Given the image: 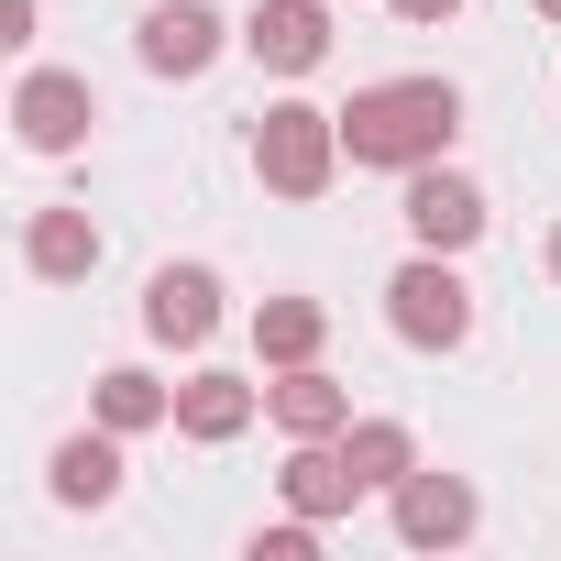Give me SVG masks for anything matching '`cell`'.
<instances>
[{"instance_id":"cell-19","label":"cell","mask_w":561,"mask_h":561,"mask_svg":"<svg viewBox=\"0 0 561 561\" xmlns=\"http://www.w3.org/2000/svg\"><path fill=\"white\" fill-rule=\"evenodd\" d=\"M0 45H34V0H0Z\"/></svg>"},{"instance_id":"cell-5","label":"cell","mask_w":561,"mask_h":561,"mask_svg":"<svg viewBox=\"0 0 561 561\" xmlns=\"http://www.w3.org/2000/svg\"><path fill=\"white\" fill-rule=\"evenodd\" d=\"M397 209H408L419 253H473V242H484V220H495V209H484V187H473V176H462L451 154H440V165H419Z\"/></svg>"},{"instance_id":"cell-1","label":"cell","mask_w":561,"mask_h":561,"mask_svg":"<svg viewBox=\"0 0 561 561\" xmlns=\"http://www.w3.org/2000/svg\"><path fill=\"white\" fill-rule=\"evenodd\" d=\"M451 133H462V89H451V78H375V89H353V111H342V154H353V165H386V176L440 165Z\"/></svg>"},{"instance_id":"cell-20","label":"cell","mask_w":561,"mask_h":561,"mask_svg":"<svg viewBox=\"0 0 561 561\" xmlns=\"http://www.w3.org/2000/svg\"><path fill=\"white\" fill-rule=\"evenodd\" d=\"M462 0H397V23H451Z\"/></svg>"},{"instance_id":"cell-8","label":"cell","mask_w":561,"mask_h":561,"mask_svg":"<svg viewBox=\"0 0 561 561\" xmlns=\"http://www.w3.org/2000/svg\"><path fill=\"white\" fill-rule=\"evenodd\" d=\"M386 506H397V539H408V550H462V539H473V517H484V506H473V484H462V473H430V462H419Z\"/></svg>"},{"instance_id":"cell-10","label":"cell","mask_w":561,"mask_h":561,"mask_svg":"<svg viewBox=\"0 0 561 561\" xmlns=\"http://www.w3.org/2000/svg\"><path fill=\"white\" fill-rule=\"evenodd\" d=\"M144 331L176 342V353H198V342L220 331V275H209V264H154V287H144Z\"/></svg>"},{"instance_id":"cell-15","label":"cell","mask_w":561,"mask_h":561,"mask_svg":"<svg viewBox=\"0 0 561 561\" xmlns=\"http://www.w3.org/2000/svg\"><path fill=\"white\" fill-rule=\"evenodd\" d=\"M89 419L122 430V440H133V430H176V386H154L144 364H111V375L89 386Z\"/></svg>"},{"instance_id":"cell-2","label":"cell","mask_w":561,"mask_h":561,"mask_svg":"<svg viewBox=\"0 0 561 561\" xmlns=\"http://www.w3.org/2000/svg\"><path fill=\"white\" fill-rule=\"evenodd\" d=\"M253 176L275 198H320L342 176V111H309V100H275L253 122Z\"/></svg>"},{"instance_id":"cell-12","label":"cell","mask_w":561,"mask_h":561,"mask_svg":"<svg viewBox=\"0 0 561 561\" xmlns=\"http://www.w3.org/2000/svg\"><path fill=\"white\" fill-rule=\"evenodd\" d=\"M275 495H287L298 517H353L364 473L342 462V440H298V451H287V473H275Z\"/></svg>"},{"instance_id":"cell-22","label":"cell","mask_w":561,"mask_h":561,"mask_svg":"<svg viewBox=\"0 0 561 561\" xmlns=\"http://www.w3.org/2000/svg\"><path fill=\"white\" fill-rule=\"evenodd\" d=\"M539 23H561V0H539Z\"/></svg>"},{"instance_id":"cell-6","label":"cell","mask_w":561,"mask_h":561,"mask_svg":"<svg viewBox=\"0 0 561 561\" xmlns=\"http://www.w3.org/2000/svg\"><path fill=\"white\" fill-rule=\"evenodd\" d=\"M220 45H242V34L209 12V0H154L144 34H133V56H144L154 78H209V67H220Z\"/></svg>"},{"instance_id":"cell-21","label":"cell","mask_w":561,"mask_h":561,"mask_svg":"<svg viewBox=\"0 0 561 561\" xmlns=\"http://www.w3.org/2000/svg\"><path fill=\"white\" fill-rule=\"evenodd\" d=\"M550 287H561V231H550Z\"/></svg>"},{"instance_id":"cell-18","label":"cell","mask_w":561,"mask_h":561,"mask_svg":"<svg viewBox=\"0 0 561 561\" xmlns=\"http://www.w3.org/2000/svg\"><path fill=\"white\" fill-rule=\"evenodd\" d=\"M320 528H331V517H298V506H287L275 528H253L242 550H253V561H320Z\"/></svg>"},{"instance_id":"cell-9","label":"cell","mask_w":561,"mask_h":561,"mask_svg":"<svg viewBox=\"0 0 561 561\" xmlns=\"http://www.w3.org/2000/svg\"><path fill=\"white\" fill-rule=\"evenodd\" d=\"M264 419L287 430V440H342V430H353V386H342L331 364H275Z\"/></svg>"},{"instance_id":"cell-14","label":"cell","mask_w":561,"mask_h":561,"mask_svg":"<svg viewBox=\"0 0 561 561\" xmlns=\"http://www.w3.org/2000/svg\"><path fill=\"white\" fill-rule=\"evenodd\" d=\"M23 264L45 275V287H78V275L100 264V220L89 209H34L23 220Z\"/></svg>"},{"instance_id":"cell-7","label":"cell","mask_w":561,"mask_h":561,"mask_svg":"<svg viewBox=\"0 0 561 561\" xmlns=\"http://www.w3.org/2000/svg\"><path fill=\"white\" fill-rule=\"evenodd\" d=\"M242 56L275 67V78H309L331 56V0H253L242 12Z\"/></svg>"},{"instance_id":"cell-3","label":"cell","mask_w":561,"mask_h":561,"mask_svg":"<svg viewBox=\"0 0 561 561\" xmlns=\"http://www.w3.org/2000/svg\"><path fill=\"white\" fill-rule=\"evenodd\" d=\"M386 331L408 353H462L473 342V287L451 275V253H419V264L386 275Z\"/></svg>"},{"instance_id":"cell-17","label":"cell","mask_w":561,"mask_h":561,"mask_svg":"<svg viewBox=\"0 0 561 561\" xmlns=\"http://www.w3.org/2000/svg\"><path fill=\"white\" fill-rule=\"evenodd\" d=\"M320 342H331V309L320 298H264L253 309V353L264 364H320Z\"/></svg>"},{"instance_id":"cell-13","label":"cell","mask_w":561,"mask_h":561,"mask_svg":"<svg viewBox=\"0 0 561 561\" xmlns=\"http://www.w3.org/2000/svg\"><path fill=\"white\" fill-rule=\"evenodd\" d=\"M45 495H56V506H111V495H122V430H78V440H56Z\"/></svg>"},{"instance_id":"cell-11","label":"cell","mask_w":561,"mask_h":561,"mask_svg":"<svg viewBox=\"0 0 561 561\" xmlns=\"http://www.w3.org/2000/svg\"><path fill=\"white\" fill-rule=\"evenodd\" d=\"M264 419V386L253 375H220V364H198L187 386H176V430L198 440V451H220V440H242Z\"/></svg>"},{"instance_id":"cell-4","label":"cell","mask_w":561,"mask_h":561,"mask_svg":"<svg viewBox=\"0 0 561 561\" xmlns=\"http://www.w3.org/2000/svg\"><path fill=\"white\" fill-rule=\"evenodd\" d=\"M89 122H100V89H89L78 67H34V78L12 89V133H23V154H78Z\"/></svg>"},{"instance_id":"cell-16","label":"cell","mask_w":561,"mask_h":561,"mask_svg":"<svg viewBox=\"0 0 561 561\" xmlns=\"http://www.w3.org/2000/svg\"><path fill=\"white\" fill-rule=\"evenodd\" d=\"M342 462L364 473V495H397L419 473V440H408V419H353L342 430Z\"/></svg>"}]
</instances>
